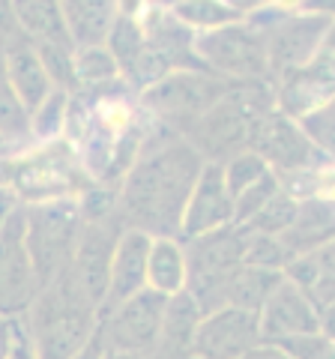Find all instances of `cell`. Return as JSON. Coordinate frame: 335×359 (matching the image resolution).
I'll list each match as a JSON object with an SVG mask.
<instances>
[{"mask_svg":"<svg viewBox=\"0 0 335 359\" xmlns=\"http://www.w3.org/2000/svg\"><path fill=\"white\" fill-rule=\"evenodd\" d=\"M0 42H6V39H4V36H0Z\"/></svg>","mask_w":335,"mask_h":359,"instance_id":"48","label":"cell"},{"mask_svg":"<svg viewBox=\"0 0 335 359\" xmlns=\"http://www.w3.org/2000/svg\"><path fill=\"white\" fill-rule=\"evenodd\" d=\"M245 233L242 243V264L245 266H258V269H275V273H285V266L290 264L287 245L282 243V237H270V233Z\"/></svg>","mask_w":335,"mask_h":359,"instance_id":"31","label":"cell"},{"mask_svg":"<svg viewBox=\"0 0 335 359\" xmlns=\"http://www.w3.org/2000/svg\"><path fill=\"white\" fill-rule=\"evenodd\" d=\"M168 297L144 287L141 294L120 302L117 309L99 314V330H102L105 347L111 353H135V356H153L159 344L162 320H165Z\"/></svg>","mask_w":335,"mask_h":359,"instance_id":"10","label":"cell"},{"mask_svg":"<svg viewBox=\"0 0 335 359\" xmlns=\"http://www.w3.org/2000/svg\"><path fill=\"white\" fill-rule=\"evenodd\" d=\"M282 282H285V273H275V269H258V266H245L242 264L237 269V276L228 282L221 302L231 306V309H242V311L258 314L266 306V299L273 297V290Z\"/></svg>","mask_w":335,"mask_h":359,"instance_id":"24","label":"cell"},{"mask_svg":"<svg viewBox=\"0 0 335 359\" xmlns=\"http://www.w3.org/2000/svg\"><path fill=\"white\" fill-rule=\"evenodd\" d=\"M242 243H245V233L237 224H228L221 231L183 243L186 294L198 302L200 314H210L225 306L221 302L225 287L242 266Z\"/></svg>","mask_w":335,"mask_h":359,"instance_id":"7","label":"cell"},{"mask_svg":"<svg viewBox=\"0 0 335 359\" xmlns=\"http://www.w3.org/2000/svg\"><path fill=\"white\" fill-rule=\"evenodd\" d=\"M299 126L311 138V144L327 156V162H335V99L306 120H299Z\"/></svg>","mask_w":335,"mask_h":359,"instance_id":"35","label":"cell"},{"mask_svg":"<svg viewBox=\"0 0 335 359\" xmlns=\"http://www.w3.org/2000/svg\"><path fill=\"white\" fill-rule=\"evenodd\" d=\"M105 356H108V347H105V339H102V330L96 327V332L90 335V341L78 351L75 359H105Z\"/></svg>","mask_w":335,"mask_h":359,"instance_id":"38","label":"cell"},{"mask_svg":"<svg viewBox=\"0 0 335 359\" xmlns=\"http://www.w3.org/2000/svg\"><path fill=\"white\" fill-rule=\"evenodd\" d=\"M195 54L207 72H213L225 81H273L266 69L264 36L249 21L198 33Z\"/></svg>","mask_w":335,"mask_h":359,"instance_id":"9","label":"cell"},{"mask_svg":"<svg viewBox=\"0 0 335 359\" xmlns=\"http://www.w3.org/2000/svg\"><path fill=\"white\" fill-rule=\"evenodd\" d=\"M296 207L299 201H294L290 195H285L278 189V195H273L266 204L261 207V212L254 219H249L242 224V231L249 233H270V237H282V233L290 228V222L296 216Z\"/></svg>","mask_w":335,"mask_h":359,"instance_id":"32","label":"cell"},{"mask_svg":"<svg viewBox=\"0 0 335 359\" xmlns=\"http://www.w3.org/2000/svg\"><path fill=\"white\" fill-rule=\"evenodd\" d=\"M261 323V341H282L290 335H306L320 330V311L311 306V299L290 285L287 278L273 290V297L266 299V306L258 311Z\"/></svg>","mask_w":335,"mask_h":359,"instance_id":"17","label":"cell"},{"mask_svg":"<svg viewBox=\"0 0 335 359\" xmlns=\"http://www.w3.org/2000/svg\"><path fill=\"white\" fill-rule=\"evenodd\" d=\"M207 162L183 135L150 120L135 162L117 186V216L147 237H180L189 195Z\"/></svg>","mask_w":335,"mask_h":359,"instance_id":"1","label":"cell"},{"mask_svg":"<svg viewBox=\"0 0 335 359\" xmlns=\"http://www.w3.org/2000/svg\"><path fill=\"white\" fill-rule=\"evenodd\" d=\"M261 344V323L258 314L242 309H216L200 318L192 356L200 359H242L252 347Z\"/></svg>","mask_w":335,"mask_h":359,"instance_id":"15","label":"cell"},{"mask_svg":"<svg viewBox=\"0 0 335 359\" xmlns=\"http://www.w3.org/2000/svg\"><path fill=\"white\" fill-rule=\"evenodd\" d=\"M66 114H69V93L54 90L46 102L30 114V138H36L39 144L60 141L66 129Z\"/></svg>","mask_w":335,"mask_h":359,"instance_id":"30","label":"cell"},{"mask_svg":"<svg viewBox=\"0 0 335 359\" xmlns=\"http://www.w3.org/2000/svg\"><path fill=\"white\" fill-rule=\"evenodd\" d=\"M75 81L78 93H96V90L120 84V66L105 45H84L75 48Z\"/></svg>","mask_w":335,"mask_h":359,"instance_id":"25","label":"cell"},{"mask_svg":"<svg viewBox=\"0 0 335 359\" xmlns=\"http://www.w3.org/2000/svg\"><path fill=\"white\" fill-rule=\"evenodd\" d=\"M46 75L51 78L54 90L75 96L78 93V81H75V45L72 42H60V39H46V42H33Z\"/></svg>","mask_w":335,"mask_h":359,"instance_id":"27","label":"cell"},{"mask_svg":"<svg viewBox=\"0 0 335 359\" xmlns=\"http://www.w3.org/2000/svg\"><path fill=\"white\" fill-rule=\"evenodd\" d=\"M303 13L335 18V0H303Z\"/></svg>","mask_w":335,"mask_h":359,"instance_id":"42","label":"cell"},{"mask_svg":"<svg viewBox=\"0 0 335 359\" xmlns=\"http://www.w3.org/2000/svg\"><path fill=\"white\" fill-rule=\"evenodd\" d=\"M60 21L75 48L105 45L108 30L120 15V0H57Z\"/></svg>","mask_w":335,"mask_h":359,"instance_id":"21","label":"cell"},{"mask_svg":"<svg viewBox=\"0 0 335 359\" xmlns=\"http://www.w3.org/2000/svg\"><path fill=\"white\" fill-rule=\"evenodd\" d=\"M332 359H335V341H332Z\"/></svg>","mask_w":335,"mask_h":359,"instance_id":"46","label":"cell"},{"mask_svg":"<svg viewBox=\"0 0 335 359\" xmlns=\"http://www.w3.org/2000/svg\"><path fill=\"white\" fill-rule=\"evenodd\" d=\"M171 13L195 33H207V30L233 25V21H242L225 0H177Z\"/></svg>","mask_w":335,"mask_h":359,"instance_id":"26","label":"cell"},{"mask_svg":"<svg viewBox=\"0 0 335 359\" xmlns=\"http://www.w3.org/2000/svg\"><path fill=\"white\" fill-rule=\"evenodd\" d=\"M242 359H290V356H287L278 344H273V341H261L258 347H252V351L245 353Z\"/></svg>","mask_w":335,"mask_h":359,"instance_id":"40","label":"cell"},{"mask_svg":"<svg viewBox=\"0 0 335 359\" xmlns=\"http://www.w3.org/2000/svg\"><path fill=\"white\" fill-rule=\"evenodd\" d=\"M273 195H278V177L273 171H266L258 183L249 186L242 195L233 198V224L237 228H242L249 219H254L261 212V207L270 201Z\"/></svg>","mask_w":335,"mask_h":359,"instance_id":"34","label":"cell"},{"mask_svg":"<svg viewBox=\"0 0 335 359\" xmlns=\"http://www.w3.org/2000/svg\"><path fill=\"white\" fill-rule=\"evenodd\" d=\"M285 278L303 290L320 314L335 306V240L308 255L290 257V264L285 266Z\"/></svg>","mask_w":335,"mask_h":359,"instance_id":"20","label":"cell"},{"mask_svg":"<svg viewBox=\"0 0 335 359\" xmlns=\"http://www.w3.org/2000/svg\"><path fill=\"white\" fill-rule=\"evenodd\" d=\"M105 359H144V356H135V353H111V351H108Z\"/></svg>","mask_w":335,"mask_h":359,"instance_id":"45","label":"cell"},{"mask_svg":"<svg viewBox=\"0 0 335 359\" xmlns=\"http://www.w3.org/2000/svg\"><path fill=\"white\" fill-rule=\"evenodd\" d=\"M39 294L27 243H25V204L0 219V318H25Z\"/></svg>","mask_w":335,"mask_h":359,"instance_id":"11","label":"cell"},{"mask_svg":"<svg viewBox=\"0 0 335 359\" xmlns=\"http://www.w3.org/2000/svg\"><path fill=\"white\" fill-rule=\"evenodd\" d=\"M231 84L233 81H225L207 69H177L138 93V102L153 123L183 135L207 108H213V102L228 93Z\"/></svg>","mask_w":335,"mask_h":359,"instance_id":"6","label":"cell"},{"mask_svg":"<svg viewBox=\"0 0 335 359\" xmlns=\"http://www.w3.org/2000/svg\"><path fill=\"white\" fill-rule=\"evenodd\" d=\"M290 359H332V339L323 330L275 341Z\"/></svg>","mask_w":335,"mask_h":359,"instance_id":"36","label":"cell"},{"mask_svg":"<svg viewBox=\"0 0 335 359\" xmlns=\"http://www.w3.org/2000/svg\"><path fill=\"white\" fill-rule=\"evenodd\" d=\"M0 168H6V177H0V186L9 189L21 204H39L54 198H75L90 183H81L78 177H87L81 159L72 144L51 141L42 144L21 159H9Z\"/></svg>","mask_w":335,"mask_h":359,"instance_id":"5","label":"cell"},{"mask_svg":"<svg viewBox=\"0 0 335 359\" xmlns=\"http://www.w3.org/2000/svg\"><path fill=\"white\" fill-rule=\"evenodd\" d=\"M320 330L329 335V339L335 341V306H329L327 311L320 314Z\"/></svg>","mask_w":335,"mask_h":359,"instance_id":"43","label":"cell"},{"mask_svg":"<svg viewBox=\"0 0 335 359\" xmlns=\"http://www.w3.org/2000/svg\"><path fill=\"white\" fill-rule=\"evenodd\" d=\"M266 171H270L266 162L261 159V156H254L252 150H242L237 156H231L228 162H221V177H225V186H228L231 198L242 195L245 189L258 183Z\"/></svg>","mask_w":335,"mask_h":359,"instance_id":"33","label":"cell"},{"mask_svg":"<svg viewBox=\"0 0 335 359\" xmlns=\"http://www.w3.org/2000/svg\"><path fill=\"white\" fill-rule=\"evenodd\" d=\"M0 36L4 39L21 36L18 25H15V15H13V4H9V0H0Z\"/></svg>","mask_w":335,"mask_h":359,"instance_id":"39","label":"cell"},{"mask_svg":"<svg viewBox=\"0 0 335 359\" xmlns=\"http://www.w3.org/2000/svg\"><path fill=\"white\" fill-rule=\"evenodd\" d=\"M4 45L0 42V144H15L30 138V114L18 102L4 72Z\"/></svg>","mask_w":335,"mask_h":359,"instance_id":"28","label":"cell"},{"mask_svg":"<svg viewBox=\"0 0 335 359\" xmlns=\"http://www.w3.org/2000/svg\"><path fill=\"white\" fill-rule=\"evenodd\" d=\"M21 320L36 359H75L99 327V309L63 273L39 290Z\"/></svg>","mask_w":335,"mask_h":359,"instance_id":"2","label":"cell"},{"mask_svg":"<svg viewBox=\"0 0 335 359\" xmlns=\"http://www.w3.org/2000/svg\"><path fill=\"white\" fill-rule=\"evenodd\" d=\"M270 108H275L273 81H233L228 93L183 132V138L200 153L204 162L221 165L231 156L249 150L254 120Z\"/></svg>","mask_w":335,"mask_h":359,"instance_id":"3","label":"cell"},{"mask_svg":"<svg viewBox=\"0 0 335 359\" xmlns=\"http://www.w3.org/2000/svg\"><path fill=\"white\" fill-rule=\"evenodd\" d=\"M225 4H228L240 18H249V15L258 13V9L270 6V0H225Z\"/></svg>","mask_w":335,"mask_h":359,"instance_id":"41","label":"cell"},{"mask_svg":"<svg viewBox=\"0 0 335 359\" xmlns=\"http://www.w3.org/2000/svg\"><path fill=\"white\" fill-rule=\"evenodd\" d=\"M242 21H249L252 27L261 30L264 51H266V69H270V78L275 84V81H282V78L294 75L296 69H303V66L315 57L335 18L311 15V13L282 15L278 9L264 6Z\"/></svg>","mask_w":335,"mask_h":359,"instance_id":"8","label":"cell"},{"mask_svg":"<svg viewBox=\"0 0 335 359\" xmlns=\"http://www.w3.org/2000/svg\"><path fill=\"white\" fill-rule=\"evenodd\" d=\"M126 231V224L120 222V216L84 222L81 233L75 243V255L66 273L72 276V282L78 290L93 302L96 309H102L105 290H108V273H111V257H114L120 233Z\"/></svg>","mask_w":335,"mask_h":359,"instance_id":"14","label":"cell"},{"mask_svg":"<svg viewBox=\"0 0 335 359\" xmlns=\"http://www.w3.org/2000/svg\"><path fill=\"white\" fill-rule=\"evenodd\" d=\"M6 344H9V318H0V359L6 356Z\"/></svg>","mask_w":335,"mask_h":359,"instance_id":"44","label":"cell"},{"mask_svg":"<svg viewBox=\"0 0 335 359\" xmlns=\"http://www.w3.org/2000/svg\"><path fill=\"white\" fill-rule=\"evenodd\" d=\"M189 359H200V356H189Z\"/></svg>","mask_w":335,"mask_h":359,"instance_id":"47","label":"cell"},{"mask_svg":"<svg viewBox=\"0 0 335 359\" xmlns=\"http://www.w3.org/2000/svg\"><path fill=\"white\" fill-rule=\"evenodd\" d=\"M81 224L84 219L75 198L25 204V243L39 290L69 269Z\"/></svg>","mask_w":335,"mask_h":359,"instance_id":"4","label":"cell"},{"mask_svg":"<svg viewBox=\"0 0 335 359\" xmlns=\"http://www.w3.org/2000/svg\"><path fill=\"white\" fill-rule=\"evenodd\" d=\"M233 224V198L225 186V177H221V165L207 162L200 168V177L189 195V204L180 222V243L204 237V233H213Z\"/></svg>","mask_w":335,"mask_h":359,"instance_id":"16","label":"cell"},{"mask_svg":"<svg viewBox=\"0 0 335 359\" xmlns=\"http://www.w3.org/2000/svg\"><path fill=\"white\" fill-rule=\"evenodd\" d=\"M4 359H36V351H33L27 327L21 318H9V344Z\"/></svg>","mask_w":335,"mask_h":359,"instance_id":"37","label":"cell"},{"mask_svg":"<svg viewBox=\"0 0 335 359\" xmlns=\"http://www.w3.org/2000/svg\"><path fill=\"white\" fill-rule=\"evenodd\" d=\"M335 240V201L323 198H306L299 201L296 216L290 228L282 233V243L287 245L290 255H308Z\"/></svg>","mask_w":335,"mask_h":359,"instance_id":"22","label":"cell"},{"mask_svg":"<svg viewBox=\"0 0 335 359\" xmlns=\"http://www.w3.org/2000/svg\"><path fill=\"white\" fill-rule=\"evenodd\" d=\"M147 287L162 297H177L186 290V252L180 240H153L147 257Z\"/></svg>","mask_w":335,"mask_h":359,"instance_id":"23","label":"cell"},{"mask_svg":"<svg viewBox=\"0 0 335 359\" xmlns=\"http://www.w3.org/2000/svg\"><path fill=\"white\" fill-rule=\"evenodd\" d=\"M105 48L114 54V60L120 66V81H123V72L129 69L135 57L144 48V27H141V18L135 15H126L120 13L114 18V25L108 30V39H105Z\"/></svg>","mask_w":335,"mask_h":359,"instance_id":"29","label":"cell"},{"mask_svg":"<svg viewBox=\"0 0 335 359\" xmlns=\"http://www.w3.org/2000/svg\"><path fill=\"white\" fill-rule=\"evenodd\" d=\"M4 72H6V81L13 87V93L18 96V102L25 105L27 114H33V111L54 93V84L46 75V66H42L39 54H36V45H33L27 36L6 39Z\"/></svg>","mask_w":335,"mask_h":359,"instance_id":"19","label":"cell"},{"mask_svg":"<svg viewBox=\"0 0 335 359\" xmlns=\"http://www.w3.org/2000/svg\"><path fill=\"white\" fill-rule=\"evenodd\" d=\"M335 99V21L317 54L303 69L275 81V108L294 120H306Z\"/></svg>","mask_w":335,"mask_h":359,"instance_id":"13","label":"cell"},{"mask_svg":"<svg viewBox=\"0 0 335 359\" xmlns=\"http://www.w3.org/2000/svg\"><path fill=\"white\" fill-rule=\"evenodd\" d=\"M153 237L141 231L126 228L117 240L114 257H111V273H108V290L102 299L99 314H105L111 309H117L120 302H126L129 297L141 294L147 287V257H150Z\"/></svg>","mask_w":335,"mask_h":359,"instance_id":"18","label":"cell"},{"mask_svg":"<svg viewBox=\"0 0 335 359\" xmlns=\"http://www.w3.org/2000/svg\"><path fill=\"white\" fill-rule=\"evenodd\" d=\"M249 150L261 156L273 174L296 171V168H317L327 162V156L303 132L299 120L282 114L278 108H270L266 114L254 120L249 135Z\"/></svg>","mask_w":335,"mask_h":359,"instance_id":"12","label":"cell"}]
</instances>
